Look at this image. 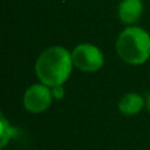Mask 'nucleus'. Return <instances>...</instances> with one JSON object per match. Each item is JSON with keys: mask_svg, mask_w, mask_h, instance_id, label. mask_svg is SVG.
I'll use <instances>...</instances> for the list:
<instances>
[{"mask_svg": "<svg viewBox=\"0 0 150 150\" xmlns=\"http://www.w3.org/2000/svg\"><path fill=\"white\" fill-rule=\"evenodd\" d=\"M73 57L61 46H52L44 50L36 62V73L47 87L62 86L70 76L73 69Z\"/></svg>", "mask_w": 150, "mask_h": 150, "instance_id": "1", "label": "nucleus"}, {"mask_svg": "<svg viewBox=\"0 0 150 150\" xmlns=\"http://www.w3.org/2000/svg\"><path fill=\"white\" fill-rule=\"evenodd\" d=\"M116 52L129 65H142L150 57V34L142 28L130 26L119 34Z\"/></svg>", "mask_w": 150, "mask_h": 150, "instance_id": "2", "label": "nucleus"}, {"mask_svg": "<svg viewBox=\"0 0 150 150\" xmlns=\"http://www.w3.org/2000/svg\"><path fill=\"white\" fill-rule=\"evenodd\" d=\"M73 63L76 69L86 73H93L103 67L104 57L103 53L91 44H80L71 53Z\"/></svg>", "mask_w": 150, "mask_h": 150, "instance_id": "3", "label": "nucleus"}, {"mask_svg": "<svg viewBox=\"0 0 150 150\" xmlns=\"http://www.w3.org/2000/svg\"><path fill=\"white\" fill-rule=\"evenodd\" d=\"M52 91L45 84H34L29 87L24 96V105L32 113H40L52 104Z\"/></svg>", "mask_w": 150, "mask_h": 150, "instance_id": "4", "label": "nucleus"}, {"mask_svg": "<svg viewBox=\"0 0 150 150\" xmlns=\"http://www.w3.org/2000/svg\"><path fill=\"white\" fill-rule=\"evenodd\" d=\"M144 4L141 0H121L119 4V17L124 24H134L142 15Z\"/></svg>", "mask_w": 150, "mask_h": 150, "instance_id": "5", "label": "nucleus"}, {"mask_svg": "<svg viewBox=\"0 0 150 150\" xmlns=\"http://www.w3.org/2000/svg\"><path fill=\"white\" fill-rule=\"evenodd\" d=\"M144 99L138 93H127L120 99L119 109L124 115H136L142 109Z\"/></svg>", "mask_w": 150, "mask_h": 150, "instance_id": "6", "label": "nucleus"}, {"mask_svg": "<svg viewBox=\"0 0 150 150\" xmlns=\"http://www.w3.org/2000/svg\"><path fill=\"white\" fill-rule=\"evenodd\" d=\"M0 122H1V130H0L1 142H0V146H1V148H4V146L8 144V141H9L13 136H16L17 130H16L13 127H11V124L7 121V119H5L3 115L0 116Z\"/></svg>", "mask_w": 150, "mask_h": 150, "instance_id": "7", "label": "nucleus"}, {"mask_svg": "<svg viewBox=\"0 0 150 150\" xmlns=\"http://www.w3.org/2000/svg\"><path fill=\"white\" fill-rule=\"evenodd\" d=\"M52 93L55 99H62L63 95H65V91H63L62 86H55V87H52Z\"/></svg>", "mask_w": 150, "mask_h": 150, "instance_id": "8", "label": "nucleus"}, {"mask_svg": "<svg viewBox=\"0 0 150 150\" xmlns=\"http://www.w3.org/2000/svg\"><path fill=\"white\" fill-rule=\"evenodd\" d=\"M146 104H148V109H149V112H150V95L148 96V101H146Z\"/></svg>", "mask_w": 150, "mask_h": 150, "instance_id": "9", "label": "nucleus"}]
</instances>
